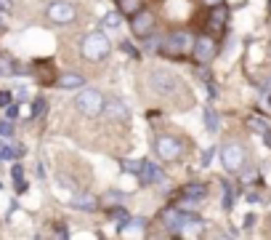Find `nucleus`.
Instances as JSON below:
<instances>
[{
  "instance_id": "f257e3e1",
  "label": "nucleus",
  "mask_w": 271,
  "mask_h": 240,
  "mask_svg": "<svg viewBox=\"0 0 271 240\" xmlns=\"http://www.w3.org/2000/svg\"><path fill=\"white\" fill-rule=\"evenodd\" d=\"M191 48H194V37H191V32H186V30L170 32L160 45L162 56H170V59H183L186 54H191Z\"/></svg>"
},
{
  "instance_id": "bb28decb",
  "label": "nucleus",
  "mask_w": 271,
  "mask_h": 240,
  "mask_svg": "<svg viewBox=\"0 0 271 240\" xmlns=\"http://www.w3.org/2000/svg\"><path fill=\"white\" fill-rule=\"evenodd\" d=\"M14 134V123L11 120H0V136H11Z\"/></svg>"
},
{
  "instance_id": "4c0bfd02",
  "label": "nucleus",
  "mask_w": 271,
  "mask_h": 240,
  "mask_svg": "<svg viewBox=\"0 0 271 240\" xmlns=\"http://www.w3.org/2000/svg\"><path fill=\"white\" fill-rule=\"evenodd\" d=\"M3 27H5V22H3V16H0V32H3Z\"/></svg>"
},
{
  "instance_id": "c9c22d12",
  "label": "nucleus",
  "mask_w": 271,
  "mask_h": 240,
  "mask_svg": "<svg viewBox=\"0 0 271 240\" xmlns=\"http://www.w3.org/2000/svg\"><path fill=\"white\" fill-rule=\"evenodd\" d=\"M258 200H261V198H258V192H250V195H247V203H258Z\"/></svg>"
},
{
  "instance_id": "72a5a7b5",
  "label": "nucleus",
  "mask_w": 271,
  "mask_h": 240,
  "mask_svg": "<svg viewBox=\"0 0 271 240\" xmlns=\"http://www.w3.org/2000/svg\"><path fill=\"white\" fill-rule=\"evenodd\" d=\"M11 5H14L11 0H0V11H11Z\"/></svg>"
},
{
  "instance_id": "473e14b6",
  "label": "nucleus",
  "mask_w": 271,
  "mask_h": 240,
  "mask_svg": "<svg viewBox=\"0 0 271 240\" xmlns=\"http://www.w3.org/2000/svg\"><path fill=\"white\" fill-rule=\"evenodd\" d=\"M27 187H30V184H27L24 179H19V181H16V192H27Z\"/></svg>"
},
{
  "instance_id": "a19ab883",
  "label": "nucleus",
  "mask_w": 271,
  "mask_h": 240,
  "mask_svg": "<svg viewBox=\"0 0 271 240\" xmlns=\"http://www.w3.org/2000/svg\"><path fill=\"white\" fill-rule=\"evenodd\" d=\"M117 3H120V0H117Z\"/></svg>"
},
{
  "instance_id": "2f4dec72",
  "label": "nucleus",
  "mask_w": 271,
  "mask_h": 240,
  "mask_svg": "<svg viewBox=\"0 0 271 240\" xmlns=\"http://www.w3.org/2000/svg\"><path fill=\"white\" fill-rule=\"evenodd\" d=\"M253 224H255V216H253V213H247V216H244V230H250Z\"/></svg>"
},
{
  "instance_id": "6e6552de",
  "label": "nucleus",
  "mask_w": 271,
  "mask_h": 240,
  "mask_svg": "<svg viewBox=\"0 0 271 240\" xmlns=\"http://www.w3.org/2000/svg\"><path fill=\"white\" fill-rule=\"evenodd\" d=\"M45 16H48L54 24H69V22H75L77 8L69 3V0H56V3H51L48 8H45Z\"/></svg>"
},
{
  "instance_id": "7ed1b4c3",
  "label": "nucleus",
  "mask_w": 271,
  "mask_h": 240,
  "mask_svg": "<svg viewBox=\"0 0 271 240\" xmlns=\"http://www.w3.org/2000/svg\"><path fill=\"white\" fill-rule=\"evenodd\" d=\"M80 51H83V59L104 62L112 54V43H109V37L104 35V32H90V35H85Z\"/></svg>"
},
{
  "instance_id": "aec40b11",
  "label": "nucleus",
  "mask_w": 271,
  "mask_h": 240,
  "mask_svg": "<svg viewBox=\"0 0 271 240\" xmlns=\"http://www.w3.org/2000/svg\"><path fill=\"white\" fill-rule=\"evenodd\" d=\"M122 19V11H109L107 16H104V27H117Z\"/></svg>"
},
{
  "instance_id": "4468645a",
  "label": "nucleus",
  "mask_w": 271,
  "mask_h": 240,
  "mask_svg": "<svg viewBox=\"0 0 271 240\" xmlns=\"http://www.w3.org/2000/svg\"><path fill=\"white\" fill-rule=\"evenodd\" d=\"M72 206H75L77 211H88V213L98 211V200L93 195H75L72 198Z\"/></svg>"
},
{
  "instance_id": "b1692460",
  "label": "nucleus",
  "mask_w": 271,
  "mask_h": 240,
  "mask_svg": "<svg viewBox=\"0 0 271 240\" xmlns=\"http://www.w3.org/2000/svg\"><path fill=\"white\" fill-rule=\"evenodd\" d=\"M231 206H234V192H231V187L229 184H223V208H231Z\"/></svg>"
},
{
  "instance_id": "423d86ee",
  "label": "nucleus",
  "mask_w": 271,
  "mask_h": 240,
  "mask_svg": "<svg viewBox=\"0 0 271 240\" xmlns=\"http://www.w3.org/2000/svg\"><path fill=\"white\" fill-rule=\"evenodd\" d=\"M154 152L160 160H168V163H173V160H178L183 155V144L181 139L173 134H160L154 139Z\"/></svg>"
},
{
  "instance_id": "c85d7f7f",
  "label": "nucleus",
  "mask_w": 271,
  "mask_h": 240,
  "mask_svg": "<svg viewBox=\"0 0 271 240\" xmlns=\"http://www.w3.org/2000/svg\"><path fill=\"white\" fill-rule=\"evenodd\" d=\"M11 99H14V96H11L8 91H0V107H8Z\"/></svg>"
},
{
  "instance_id": "5701e85b",
  "label": "nucleus",
  "mask_w": 271,
  "mask_h": 240,
  "mask_svg": "<svg viewBox=\"0 0 271 240\" xmlns=\"http://www.w3.org/2000/svg\"><path fill=\"white\" fill-rule=\"evenodd\" d=\"M147 37H149V40H144V54H151V51H157V48H160V45H162V43L157 40L154 35H151V32H149Z\"/></svg>"
},
{
  "instance_id": "f3484780",
  "label": "nucleus",
  "mask_w": 271,
  "mask_h": 240,
  "mask_svg": "<svg viewBox=\"0 0 271 240\" xmlns=\"http://www.w3.org/2000/svg\"><path fill=\"white\" fill-rule=\"evenodd\" d=\"M120 11L128 16L138 14V11H141V0H120Z\"/></svg>"
},
{
  "instance_id": "7c9ffc66",
  "label": "nucleus",
  "mask_w": 271,
  "mask_h": 240,
  "mask_svg": "<svg viewBox=\"0 0 271 240\" xmlns=\"http://www.w3.org/2000/svg\"><path fill=\"white\" fill-rule=\"evenodd\" d=\"M11 176H14V179L19 181V179L24 176V168H22V166H14V168H11Z\"/></svg>"
},
{
  "instance_id": "cd10ccee",
  "label": "nucleus",
  "mask_w": 271,
  "mask_h": 240,
  "mask_svg": "<svg viewBox=\"0 0 271 240\" xmlns=\"http://www.w3.org/2000/svg\"><path fill=\"white\" fill-rule=\"evenodd\" d=\"M16 115H19V107H16V104H8V107H5V118H8V120H16Z\"/></svg>"
},
{
  "instance_id": "f704fd0d",
  "label": "nucleus",
  "mask_w": 271,
  "mask_h": 240,
  "mask_svg": "<svg viewBox=\"0 0 271 240\" xmlns=\"http://www.w3.org/2000/svg\"><path fill=\"white\" fill-rule=\"evenodd\" d=\"M223 0H202V5H208V8H213V5H221Z\"/></svg>"
},
{
  "instance_id": "ea45409f",
  "label": "nucleus",
  "mask_w": 271,
  "mask_h": 240,
  "mask_svg": "<svg viewBox=\"0 0 271 240\" xmlns=\"http://www.w3.org/2000/svg\"><path fill=\"white\" fill-rule=\"evenodd\" d=\"M269 8H271V0H269Z\"/></svg>"
},
{
  "instance_id": "a878e982",
  "label": "nucleus",
  "mask_w": 271,
  "mask_h": 240,
  "mask_svg": "<svg viewBox=\"0 0 271 240\" xmlns=\"http://www.w3.org/2000/svg\"><path fill=\"white\" fill-rule=\"evenodd\" d=\"M247 126L253 128V131H258V134H266V131H269L266 123H263L261 118H250V120H247Z\"/></svg>"
},
{
  "instance_id": "9b49d317",
  "label": "nucleus",
  "mask_w": 271,
  "mask_h": 240,
  "mask_svg": "<svg viewBox=\"0 0 271 240\" xmlns=\"http://www.w3.org/2000/svg\"><path fill=\"white\" fill-rule=\"evenodd\" d=\"M226 22H229V8H226L223 3H221V5H213V8L208 11V24H210L213 30L221 32L223 27H226Z\"/></svg>"
},
{
  "instance_id": "dca6fc26",
  "label": "nucleus",
  "mask_w": 271,
  "mask_h": 240,
  "mask_svg": "<svg viewBox=\"0 0 271 240\" xmlns=\"http://www.w3.org/2000/svg\"><path fill=\"white\" fill-rule=\"evenodd\" d=\"M120 166H122V171H125V173H141V168H144V160L125 158V160H120Z\"/></svg>"
},
{
  "instance_id": "0eeeda50",
  "label": "nucleus",
  "mask_w": 271,
  "mask_h": 240,
  "mask_svg": "<svg viewBox=\"0 0 271 240\" xmlns=\"http://www.w3.org/2000/svg\"><path fill=\"white\" fill-rule=\"evenodd\" d=\"M218 54V45L215 40H210V35H200L194 37V48H191V59L197 64H210Z\"/></svg>"
},
{
  "instance_id": "ddd939ff",
  "label": "nucleus",
  "mask_w": 271,
  "mask_h": 240,
  "mask_svg": "<svg viewBox=\"0 0 271 240\" xmlns=\"http://www.w3.org/2000/svg\"><path fill=\"white\" fill-rule=\"evenodd\" d=\"M56 86L59 88H83L85 86V77L83 75H77V72H64V75H59L56 77Z\"/></svg>"
},
{
  "instance_id": "9d476101",
  "label": "nucleus",
  "mask_w": 271,
  "mask_h": 240,
  "mask_svg": "<svg viewBox=\"0 0 271 240\" xmlns=\"http://www.w3.org/2000/svg\"><path fill=\"white\" fill-rule=\"evenodd\" d=\"M104 118H109V120H115V123H128L130 120V109H128V104L125 102H120V99H107L104 102Z\"/></svg>"
},
{
  "instance_id": "20e7f679",
  "label": "nucleus",
  "mask_w": 271,
  "mask_h": 240,
  "mask_svg": "<svg viewBox=\"0 0 271 240\" xmlns=\"http://www.w3.org/2000/svg\"><path fill=\"white\" fill-rule=\"evenodd\" d=\"M104 94L96 88H80V94L75 96V107L80 109L85 118H98L104 112Z\"/></svg>"
},
{
  "instance_id": "a211bd4d",
  "label": "nucleus",
  "mask_w": 271,
  "mask_h": 240,
  "mask_svg": "<svg viewBox=\"0 0 271 240\" xmlns=\"http://www.w3.org/2000/svg\"><path fill=\"white\" fill-rule=\"evenodd\" d=\"M205 126H208V131H210V134H215V131H218V115H215L210 107L205 109Z\"/></svg>"
},
{
  "instance_id": "6ab92c4d",
  "label": "nucleus",
  "mask_w": 271,
  "mask_h": 240,
  "mask_svg": "<svg viewBox=\"0 0 271 240\" xmlns=\"http://www.w3.org/2000/svg\"><path fill=\"white\" fill-rule=\"evenodd\" d=\"M104 203H107L109 208H112V206H122L125 195H122V192H107V195H104Z\"/></svg>"
},
{
  "instance_id": "1a4fd4ad",
  "label": "nucleus",
  "mask_w": 271,
  "mask_h": 240,
  "mask_svg": "<svg viewBox=\"0 0 271 240\" xmlns=\"http://www.w3.org/2000/svg\"><path fill=\"white\" fill-rule=\"evenodd\" d=\"M154 14L151 11H147V8H141L138 14H133L130 16V32H133L136 37H147L151 30H154Z\"/></svg>"
},
{
  "instance_id": "39448f33",
  "label": "nucleus",
  "mask_w": 271,
  "mask_h": 240,
  "mask_svg": "<svg viewBox=\"0 0 271 240\" xmlns=\"http://www.w3.org/2000/svg\"><path fill=\"white\" fill-rule=\"evenodd\" d=\"M221 163L226 171L240 173L244 168V163H247V152H244V147L240 141H226V144L221 147Z\"/></svg>"
},
{
  "instance_id": "393cba45",
  "label": "nucleus",
  "mask_w": 271,
  "mask_h": 240,
  "mask_svg": "<svg viewBox=\"0 0 271 240\" xmlns=\"http://www.w3.org/2000/svg\"><path fill=\"white\" fill-rule=\"evenodd\" d=\"M120 48H122V54H128V56H130V59H138V56H141V54H138V48H136V45H133V43H128V40H122Z\"/></svg>"
},
{
  "instance_id": "4be33fe9",
  "label": "nucleus",
  "mask_w": 271,
  "mask_h": 240,
  "mask_svg": "<svg viewBox=\"0 0 271 240\" xmlns=\"http://www.w3.org/2000/svg\"><path fill=\"white\" fill-rule=\"evenodd\" d=\"M14 75V64L8 62V56H0V77H8Z\"/></svg>"
},
{
  "instance_id": "f8f14e48",
  "label": "nucleus",
  "mask_w": 271,
  "mask_h": 240,
  "mask_svg": "<svg viewBox=\"0 0 271 240\" xmlns=\"http://www.w3.org/2000/svg\"><path fill=\"white\" fill-rule=\"evenodd\" d=\"M138 176H141V184H162L165 181V173L154 163H149V160H144V168Z\"/></svg>"
},
{
  "instance_id": "2eb2a0df",
  "label": "nucleus",
  "mask_w": 271,
  "mask_h": 240,
  "mask_svg": "<svg viewBox=\"0 0 271 240\" xmlns=\"http://www.w3.org/2000/svg\"><path fill=\"white\" fill-rule=\"evenodd\" d=\"M205 192H208V190H205V184H200V181H191V184H186V187L181 190V195L202 200V198H205Z\"/></svg>"
},
{
  "instance_id": "f03ea898",
  "label": "nucleus",
  "mask_w": 271,
  "mask_h": 240,
  "mask_svg": "<svg viewBox=\"0 0 271 240\" xmlns=\"http://www.w3.org/2000/svg\"><path fill=\"white\" fill-rule=\"evenodd\" d=\"M149 80H151V86H154L157 94H162V96H173V99L186 96V88H183L181 77L168 72V69H151Z\"/></svg>"
},
{
  "instance_id": "c756f323",
  "label": "nucleus",
  "mask_w": 271,
  "mask_h": 240,
  "mask_svg": "<svg viewBox=\"0 0 271 240\" xmlns=\"http://www.w3.org/2000/svg\"><path fill=\"white\" fill-rule=\"evenodd\" d=\"M213 155H215V150H213V147H210V150L202 155V166H210V160H213Z\"/></svg>"
},
{
  "instance_id": "e433bc0d",
  "label": "nucleus",
  "mask_w": 271,
  "mask_h": 240,
  "mask_svg": "<svg viewBox=\"0 0 271 240\" xmlns=\"http://www.w3.org/2000/svg\"><path fill=\"white\" fill-rule=\"evenodd\" d=\"M263 141H266V147H271V131L263 134Z\"/></svg>"
},
{
  "instance_id": "412c9836",
  "label": "nucleus",
  "mask_w": 271,
  "mask_h": 240,
  "mask_svg": "<svg viewBox=\"0 0 271 240\" xmlns=\"http://www.w3.org/2000/svg\"><path fill=\"white\" fill-rule=\"evenodd\" d=\"M43 115H45V99H43V96H37V99H35V104H32V118H43Z\"/></svg>"
},
{
  "instance_id": "58836bf2",
  "label": "nucleus",
  "mask_w": 271,
  "mask_h": 240,
  "mask_svg": "<svg viewBox=\"0 0 271 240\" xmlns=\"http://www.w3.org/2000/svg\"><path fill=\"white\" fill-rule=\"evenodd\" d=\"M269 94H271V80H269Z\"/></svg>"
}]
</instances>
